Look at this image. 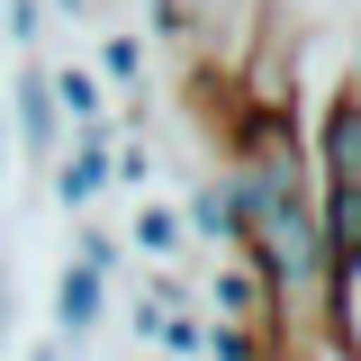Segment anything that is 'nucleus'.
Masks as SVG:
<instances>
[{
    "mask_svg": "<svg viewBox=\"0 0 361 361\" xmlns=\"http://www.w3.org/2000/svg\"><path fill=\"white\" fill-rule=\"evenodd\" d=\"M45 316H54V334L82 353L90 334L109 325V280H99L90 262H73V253H63V262H54V298H45Z\"/></svg>",
    "mask_w": 361,
    "mask_h": 361,
    "instance_id": "obj_4",
    "label": "nucleus"
},
{
    "mask_svg": "<svg viewBox=\"0 0 361 361\" xmlns=\"http://www.w3.org/2000/svg\"><path fill=\"white\" fill-rule=\"evenodd\" d=\"M109 190H135V199L154 190V145H145V127L109 145Z\"/></svg>",
    "mask_w": 361,
    "mask_h": 361,
    "instance_id": "obj_10",
    "label": "nucleus"
},
{
    "mask_svg": "<svg viewBox=\"0 0 361 361\" xmlns=\"http://www.w3.org/2000/svg\"><path fill=\"white\" fill-rule=\"evenodd\" d=\"M316 190H361V90H343L316 127Z\"/></svg>",
    "mask_w": 361,
    "mask_h": 361,
    "instance_id": "obj_5",
    "label": "nucleus"
},
{
    "mask_svg": "<svg viewBox=\"0 0 361 361\" xmlns=\"http://www.w3.org/2000/svg\"><path fill=\"white\" fill-rule=\"evenodd\" d=\"M180 235H199L208 253H226V244H235V217H226V190H217V180H199V190H190V208H180Z\"/></svg>",
    "mask_w": 361,
    "mask_h": 361,
    "instance_id": "obj_9",
    "label": "nucleus"
},
{
    "mask_svg": "<svg viewBox=\"0 0 361 361\" xmlns=\"http://www.w3.org/2000/svg\"><path fill=\"white\" fill-rule=\"evenodd\" d=\"M127 244L145 253V262H180V208H163V199H135V217H127Z\"/></svg>",
    "mask_w": 361,
    "mask_h": 361,
    "instance_id": "obj_7",
    "label": "nucleus"
},
{
    "mask_svg": "<svg viewBox=\"0 0 361 361\" xmlns=\"http://www.w3.org/2000/svg\"><path fill=\"white\" fill-rule=\"evenodd\" d=\"M45 18H90V0H45Z\"/></svg>",
    "mask_w": 361,
    "mask_h": 361,
    "instance_id": "obj_14",
    "label": "nucleus"
},
{
    "mask_svg": "<svg viewBox=\"0 0 361 361\" xmlns=\"http://www.w3.org/2000/svg\"><path fill=\"white\" fill-rule=\"evenodd\" d=\"M27 361H73V343H63V334H37V343H27Z\"/></svg>",
    "mask_w": 361,
    "mask_h": 361,
    "instance_id": "obj_13",
    "label": "nucleus"
},
{
    "mask_svg": "<svg viewBox=\"0 0 361 361\" xmlns=\"http://www.w3.org/2000/svg\"><path fill=\"white\" fill-rule=\"evenodd\" d=\"M37 37H45V0H0V45H18V54H27Z\"/></svg>",
    "mask_w": 361,
    "mask_h": 361,
    "instance_id": "obj_11",
    "label": "nucleus"
},
{
    "mask_svg": "<svg viewBox=\"0 0 361 361\" xmlns=\"http://www.w3.org/2000/svg\"><path fill=\"white\" fill-rule=\"evenodd\" d=\"M135 361H163V353H135Z\"/></svg>",
    "mask_w": 361,
    "mask_h": 361,
    "instance_id": "obj_18",
    "label": "nucleus"
},
{
    "mask_svg": "<svg viewBox=\"0 0 361 361\" xmlns=\"http://www.w3.org/2000/svg\"><path fill=\"white\" fill-rule=\"evenodd\" d=\"M0 353H9V262H0Z\"/></svg>",
    "mask_w": 361,
    "mask_h": 361,
    "instance_id": "obj_15",
    "label": "nucleus"
},
{
    "mask_svg": "<svg viewBox=\"0 0 361 361\" xmlns=\"http://www.w3.org/2000/svg\"><path fill=\"white\" fill-rule=\"evenodd\" d=\"M73 262H90L99 280H118V235H99V226H82V235H73Z\"/></svg>",
    "mask_w": 361,
    "mask_h": 361,
    "instance_id": "obj_12",
    "label": "nucleus"
},
{
    "mask_svg": "<svg viewBox=\"0 0 361 361\" xmlns=\"http://www.w3.org/2000/svg\"><path fill=\"white\" fill-rule=\"evenodd\" d=\"M0 99H9V154L45 172V163L63 154V118H54V99H45V63L18 54V73L0 82Z\"/></svg>",
    "mask_w": 361,
    "mask_h": 361,
    "instance_id": "obj_2",
    "label": "nucleus"
},
{
    "mask_svg": "<svg viewBox=\"0 0 361 361\" xmlns=\"http://www.w3.org/2000/svg\"><path fill=\"white\" fill-rule=\"evenodd\" d=\"M353 73H361V37H353Z\"/></svg>",
    "mask_w": 361,
    "mask_h": 361,
    "instance_id": "obj_17",
    "label": "nucleus"
},
{
    "mask_svg": "<svg viewBox=\"0 0 361 361\" xmlns=\"http://www.w3.org/2000/svg\"><path fill=\"white\" fill-rule=\"evenodd\" d=\"M199 316H217V325H253V334L280 343V298H271V280L244 262V253H217L208 289H199Z\"/></svg>",
    "mask_w": 361,
    "mask_h": 361,
    "instance_id": "obj_3",
    "label": "nucleus"
},
{
    "mask_svg": "<svg viewBox=\"0 0 361 361\" xmlns=\"http://www.w3.org/2000/svg\"><path fill=\"white\" fill-rule=\"evenodd\" d=\"M45 99H54L63 127H99V118H109V90H99L90 63H54V73H45Z\"/></svg>",
    "mask_w": 361,
    "mask_h": 361,
    "instance_id": "obj_6",
    "label": "nucleus"
},
{
    "mask_svg": "<svg viewBox=\"0 0 361 361\" xmlns=\"http://www.w3.org/2000/svg\"><path fill=\"white\" fill-rule=\"evenodd\" d=\"M99 90H127V99H145V37L135 27H118V37H99Z\"/></svg>",
    "mask_w": 361,
    "mask_h": 361,
    "instance_id": "obj_8",
    "label": "nucleus"
},
{
    "mask_svg": "<svg viewBox=\"0 0 361 361\" xmlns=\"http://www.w3.org/2000/svg\"><path fill=\"white\" fill-rule=\"evenodd\" d=\"M9 163H18V154H9V118H0V180H9Z\"/></svg>",
    "mask_w": 361,
    "mask_h": 361,
    "instance_id": "obj_16",
    "label": "nucleus"
},
{
    "mask_svg": "<svg viewBox=\"0 0 361 361\" xmlns=\"http://www.w3.org/2000/svg\"><path fill=\"white\" fill-rule=\"evenodd\" d=\"M109 145H118V118H99V127H63V154L45 163V190H54L63 217H82L90 199L109 190Z\"/></svg>",
    "mask_w": 361,
    "mask_h": 361,
    "instance_id": "obj_1",
    "label": "nucleus"
}]
</instances>
